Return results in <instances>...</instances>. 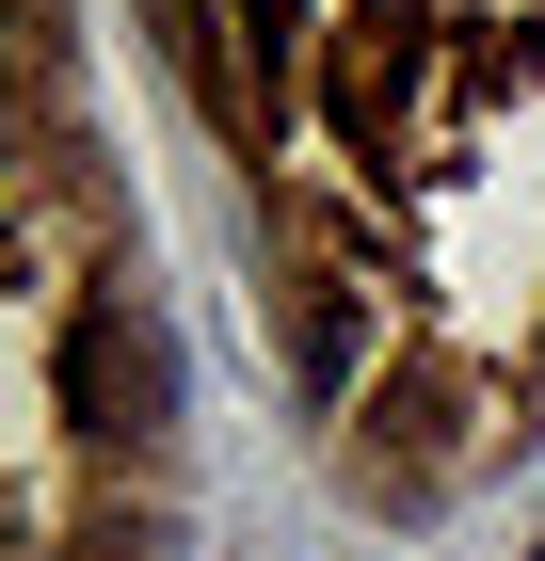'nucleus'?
Listing matches in <instances>:
<instances>
[{
    "mask_svg": "<svg viewBox=\"0 0 545 561\" xmlns=\"http://www.w3.org/2000/svg\"><path fill=\"white\" fill-rule=\"evenodd\" d=\"M209 96H225V129H273V0H209Z\"/></svg>",
    "mask_w": 545,
    "mask_h": 561,
    "instance_id": "f03ea898",
    "label": "nucleus"
},
{
    "mask_svg": "<svg viewBox=\"0 0 545 561\" xmlns=\"http://www.w3.org/2000/svg\"><path fill=\"white\" fill-rule=\"evenodd\" d=\"M530 561H545V546H530Z\"/></svg>",
    "mask_w": 545,
    "mask_h": 561,
    "instance_id": "7ed1b4c3",
    "label": "nucleus"
},
{
    "mask_svg": "<svg viewBox=\"0 0 545 561\" xmlns=\"http://www.w3.org/2000/svg\"><path fill=\"white\" fill-rule=\"evenodd\" d=\"M65 401H81V433H161L177 417V337L128 289H96L81 337H65Z\"/></svg>",
    "mask_w": 545,
    "mask_h": 561,
    "instance_id": "f257e3e1",
    "label": "nucleus"
}]
</instances>
